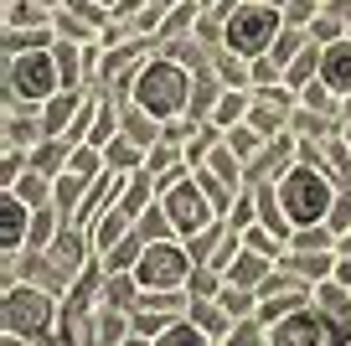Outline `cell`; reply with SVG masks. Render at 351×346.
Instances as JSON below:
<instances>
[{"label":"cell","instance_id":"cell-1","mask_svg":"<svg viewBox=\"0 0 351 346\" xmlns=\"http://www.w3.org/2000/svg\"><path fill=\"white\" fill-rule=\"evenodd\" d=\"M191 93H197V73H191L186 62H176L171 52H155L150 62L140 67L134 88H130V98L145 114H155V119H181V114H191Z\"/></svg>","mask_w":351,"mask_h":346},{"label":"cell","instance_id":"cell-2","mask_svg":"<svg viewBox=\"0 0 351 346\" xmlns=\"http://www.w3.org/2000/svg\"><path fill=\"white\" fill-rule=\"evenodd\" d=\"M57 321H62V295L57 290H42V284H5V295H0V325H5V336H26V341H42V336L57 331Z\"/></svg>","mask_w":351,"mask_h":346},{"label":"cell","instance_id":"cell-3","mask_svg":"<svg viewBox=\"0 0 351 346\" xmlns=\"http://www.w3.org/2000/svg\"><path fill=\"white\" fill-rule=\"evenodd\" d=\"M0 78H5V98H11V104H32V108H42L47 98L62 93V73H57L52 47H42V52L0 57Z\"/></svg>","mask_w":351,"mask_h":346},{"label":"cell","instance_id":"cell-4","mask_svg":"<svg viewBox=\"0 0 351 346\" xmlns=\"http://www.w3.org/2000/svg\"><path fill=\"white\" fill-rule=\"evenodd\" d=\"M279 32H285V11L279 5H258V0H238L228 11V21H222V47L238 57H263L269 47L279 42Z\"/></svg>","mask_w":351,"mask_h":346},{"label":"cell","instance_id":"cell-5","mask_svg":"<svg viewBox=\"0 0 351 346\" xmlns=\"http://www.w3.org/2000/svg\"><path fill=\"white\" fill-rule=\"evenodd\" d=\"M336 192H341V186L326 176V165H305V161H300L295 171L279 181V202H285V212H289V222H295V227L326 222Z\"/></svg>","mask_w":351,"mask_h":346},{"label":"cell","instance_id":"cell-6","mask_svg":"<svg viewBox=\"0 0 351 346\" xmlns=\"http://www.w3.org/2000/svg\"><path fill=\"white\" fill-rule=\"evenodd\" d=\"M191 269H197V259H191L186 238H160V243H145V259L134 264V274H140L145 290H186Z\"/></svg>","mask_w":351,"mask_h":346},{"label":"cell","instance_id":"cell-7","mask_svg":"<svg viewBox=\"0 0 351 346\" xmlns=\"http://www.w3.org/2000/svg\"><path fill=\"white\" fill-rule=\"evenodd\" d=\"M160 202H165V212H171V222H176V233H181V238H197L202 227L222 222V212L212 207V196L202 192L197 176H186V181H176L171 192H160Z\"/></svg>","mask_w":351,"mask_h":346},{"label":"cell","instance_id":"cell-8","mask_svg":"<svg viewBox=\"0 0 351 346\" xmlns=\"http://www.w3.org/2000/svg\"><path fill=\"white\" fill-rule=\"evenodd\" d=\"M295 165H300V135L285 130V135H274V140L248 161V186H279Z\"/></svg>","mask_w":351,"mask_h":346},{"label":"cell","instance_id":"cell-9","mask_svg":"<svg viewBox=\"0 0 351 346\" xmlns=\"http://www.w3.org/2000/svg\"><path fill=\"white\" fill-rule=\"evenodd\" d=\"M330 331H336V325H330L326 315L315 310V300H310V305H300V310H289L285 321L269 325V341L274 346H326Z\"/></svg>","mask_w":351,"mask_h":346},{"label":"cell","instance_id":"cell-10","mask_svg":"<svg viewBox=\"0 0 351 346\" xmlns=\"http://www.w3.org/2000/svg\"><path fill=\"white\" fill-rule=\"evenodd\" d=\"M47 253H52V264L67 274V284H73L77 274L93 264V233L77 227V222H62V227H57V238L47 243Z\"/></svg>","mask_w":351,"mask_h":346},{"label":"cell","instance_id":"cell-11","mask_svg":"<svg viewBox=\"0 0 351 346\" xmlns=\"http://www.w3.org/2000/svg\"><path fill=\"white\" fill-rule=\"evenodd\" d=\"M0 135H5V145H21V150H36L42 140H52V135H47L42 108L11 104V98H5V124H0Z\"/></svg>","mask_w":351,"mask_h":346},{"label":"cell","instance_id":"cell-12","mask_svg":"<svg viewBox=\"0 0 351 346\" xmlns=\"http://www.w3.org/2000/svg\"><path fill=\"white\" fill-rule=\"evenodd\" d=\"M32 212L36 207H26L16 192H0V253H5V259L26 249V238H32Z\"/></svg>","mask_w":351,"mask_h":346},{"label":"cell","instance_id":"cell-13","mask_svg":"<svg viewBox=\"0 0 351 346\" xmlns=\"http://www.w3.org/2000/svg\"><path fill=\"white\" fill-rule=\"evenodd\" d=\"M320 83L336 98L351 93V36H341V42H330L326 52H320Z\"/></svg>","mask_w":351,"mask_h":346},{"label":"cell","instance_id":"cell-14","mask_svg":"<svg viewBox=\"0 0 351 346\" xmlns=\"http://www.w3.org/2000/svg\"><path fill=\"white\" fill-rule=\"evenodd\" d=\"M88 233H93V253H109V249H119V243L134 233V217L124 212L119 202H114L109 212H99V222L88 227Z\"/></svg>","mask_w":351,"mask_h":346},{"label":"cell","instance_id":"cell-15","mask_svg":"<svg viewBox=\"0 0 351 346\" xmlns=\"http://www.w3.org/2000/svg\"><path fill=\"white\" fill-rule=\"evenodd\" d=\"M155 202H160V181H155V171H150V165H140V171H134L130 176V186H124V196H119V207H124V212H130L134 217V222H140V217L145 212H150V207Z\"/></svg>","mask_w":351,"mask_h":346},{"label":"cell","instance_id":"cell-16","mask_svg":"<svg viewBox=\"0 0 351 346\" xmlns=\"http://www.w3.org/2000/svg\"><path fill=\"white\" fill-rule=\"evenodd\" d=\"M52 57H57V73H62V88L88 93V57H83V42L57 36V42H52Z\"/></svg>","mask_w":351,"mask_h":346},{"label":"cell","instance_id":"cell-17","mask_svg":"<svg viewBox=\"0 0 351 346\" xmlns=\"http://www.w3.org/2000/svg\"><path fill=\"white\" fill-rule=\"evenodd\" d=\"M315 310L326 315V321L336 325V331H341V325H351V290L336 279V274L315 284Z\"/></svg>","mask_w":351,"mask_h":346},{"label":"cell","instance_id":"cell-18","mask_svg":"<svg viewBox=\"0 0 351 346\" xmlns=\"http://www.w3.org/2000/svg\"><path fill=\"white\" fill-rule=\"evenodd\" d=\"M83 104H88V93H77V88H62L57 98H47V104H42L47 135H67V130H73V119L83 114Z\"/></svg>","mask_w":351,"mask_h":346},{"label":"cell","instance_id":"cell-19","mask_svg":"<svg viewBox=\"0 0 351 346\" xmlns=\"http://www.w3.org/2000/svg\"><path fill=\"white\" fill-rule=\"evenodd\" d=\"M140 300H145V284H140V274H109L104 269V300L99 305H114V310H140Z\"/></svg>","mask_w":351,"mask_h":346},{"label":"cell","instance_id":"cell-20","mask_svg":"<svg viewBox=\"0 0 351 346\" xmlns=\"http://www.w3.org/2000/svg\"><path fill=\"white\" fill-rule=\"evenodd\" d=\"M279 269L300 274L305 284H320V279H330V274H336V253H300V249H285Z\"/></svg>","mask_w":351,"mask_h":346},{"label":"cell","instance_id":"cell-21","mask_svg":"<svg viewBox=\"0 0 351 346\" xmlns=\"http://www.w3.org/2000/svg\"><path fill=\"white\" fill-rule=\"evenodd\" d=\"M197 21H202V5L197 0H176L171 11H165V21H160V32H155V42H181V36H197Z\"/></svg>","mask_w":351,"mask_h":346},{"label":"cell","instance_id":"cell-22","mask_svg":"<svg viewBox=\"0 0 351 346\" xmlns=\"http://www.w3.org/2000/svg\"><path fill=\"white\" fill-rule=\"evenodd\" d=\"M57 42V26H5L0 36V57H16V52H42V47Z\"/></svg>","mask_w":351,"mask_h":346},{"label":"cell","instance_id":"cell-23","mask_svg":"<svg viewBox=\"0 0 351 346\" xmlns=\"http://www.w3.org/2000/svg\"><path fill=\"white\" fill-rule=\"evenodd\" d=\"M130 310H114V305H99L93 310V346H124L130 341Z\"/></svg>","mask_w":351,"mask_h":346},{"label":"cell","instance_id":"cell-24","mask_svg":"<svg viewBox=\"0 0 351 346\" xmlns=\"http://www.w3.org/2000/svg\"><path fill=\"white\" fill-rule=\"evenodd\" d=\"M248 108H253V88H222L217 108H212V119L217 130H232V124H248Z\"/></svg>","mask_w":351,"mask_h":346},{"label":"cell","instance_id":"cell-25","mask_svg":"<svg viewBox=\"0 0 351 346\" xmlns=\"http://www.w3.org/2000/svg\"><path fill=\"white\" fill-rule=\"evenodd\" d=\"M274 274V259H263V253H253L248 243H243V253L232 259V269H228V284H243V290H258L263 279Z\"/></svg>","mask_w":351,"mask_h":346},{"label":"cell","instance_id":"cell-26","mask_svg":"<svg viewBox=\"0 0 351 346\" xmlns=\"http://www.w3.org/2000/svg\"><path fill=\"white\" fill-rule=\"evenodd\" d=\"M88 176H77V171H62L57 176V186H52V202H57V212H62V222H73L77 217V207H83V196H88Z\"/></svg>","mask_w":351,"mask_h":346},{"label":"cell","instance_id":"cell-27","mask_svg":"<svg viewBox=\"0 0 351 346\" xmlns=\"http://www.w3.org/2000/svg\"><path fill=\"white\" fill-rule=\"evenodd\" d=\"M207 57H212V67H217V78L228 88H253V62L248 57L228 52V47H207Z\"/></svg>","mask_w":351,"mask_h":346},{"label":"cell","instance_id":"cell-28","mask_svg":"<svg viewBox=\"0 0 351 346\" xmlns=\"http://www.w3.org/2000/svg\"><path fill=\"white\" fill-rule=\"evenodd\" d=\"M67 161H73V145H67L62 135H52V140H42V145L32 150V171L52 176V181H57V176L67 171Z\"/></svg>","mask_w":351,"mask_h":346},{"label":"cell","instance_id":"cell-29","mask_svg":"<svg viewBox=\"0 0 351 346\" xmlns=\"http://www.w3.org/2000/svg\"><path fill=\"white\" fill-rule=\"evenodd\" d=\"M186 315H191V321H197V325H202V331H207L217 346L228 341V331H232V315L222 310V300H191V310H186Z\"/></svg>","mask_w":351,"mask_h":346},{"label":"cell","instance_id":"cell-30","mask_svg":"<svg viewBox=\"0 0 351 346\" xmlns=\"http://www.w3.org/2000/svg\"><path fill=\"white\" fill-rule=\"evenodd\" d=\"M155 346H217V341H212V336L202 331L191 315H176V321L165 325L160 336H155Z\"/></svg>","mask_w":351,"mask_h":346},{"label":"cell","instance_id":"cell-31","mask_svg":"<svg viewBox=\"0 0 351 346\" xmlns=\"http://www.w3.org/2000/svg\"><path fill=\"white\" fill-rule=\"evenodd\" d=\"M315 300V290H285V295H269V300H258V321L263 325H274V321H285L289 310H300V305H310Z\"/></svg>","mask_w":351,"mask_h":346},{"label":"cell","instance_id":"cell-32","mask_svg":"<svg viewBox=\"0 0 351 346\" xmlns=\"http://www.w3.org/2000/svg\"><path fill=\"white\" fill-rule=\"evenodd\" d=\"M320 52H326V47H320V42H310L305 52H300L295 62L285 67V83L295 88V93H300V88H310V83H315V78H320Z\"/></svg>","mask_w":351,"mask_h":346},{"label":"cell","instance_id":"cell-33","mask_svg":"<svg viewBox=\"0 0 351 346\" xmlns=\"http://www.w3.org/2000/svg\"><path fill=\"white\" fill-rule=\"evenodd\" d=\"M104 161H109V171H124V176H134L145 165V150L130 140V135H119V140H109L104 145Z\"/></svg>","mask_w":351,"mask_h":346},{"label":"cell","instance_id":"cell-34","mask_svg":"<svg viewBox=\"0 0 351 346\" xmlns=\"http://www.w3.org/2000/svg\"><path fill=\"white\" fill-rule=\"evenodd\" d=\"M99 259H104V269H109V274H130V269H134V264H140V259H145V238H140V227H134V233H130V238H124V243H119V249H109V253H99Z\"/></svg>","mask_w":351,"mask_h":346},{"label":"cell","instance_id":"cell-35","mask_svg":"<svg viewBox=\"0 0 351 346\" xmlns=\"http://www.w3.org/2000/svg\"><path fill=\"white\" fill-rule=\"evenodd\" d=\"M5 26H52V5H42V0H5Z\"/></svg>","mask_w":351,"mask_h":346},{"label":"cell","instance_id":"cell-36","mask_svg":"<svg viewBox=\"0 0 351 346\" xmlns=\"http://www.w3.org/2000/svg\"><path fill=\"white\" fill-rule=\"evenodd\" d=\"M289 249H300V253H336V233H330V222H315V227H295Z\"/></svg>","mask_w":351,"mask_h":346},{"label":"cell","instance_id":"cell-37","mask_svg":"<svg viewBox=\"0 0 351 346\" xmlns=\"http://www.w3.org/2000/svg\"><path fill=\"white\" fill-rule=\"evenodd\" d=\"M222 284H228V274H217L212 264H197V269H191V279H186V295H191V300H217Z\"/></svg>","mask_w":351,"mask_h":346},{"label":"cell","instance_id":"cell-38","mask_svg":"<svg viewBox=\"0 0 351 346\" xmlns=\"http://www.w3.org/2000/svg\"><path fill=\"white\" fill-rule=\"evenodd\" d=\"M305 47H310V32H305V26H285V32H279V42L269 47V57H274L279 67H289Z\"/></svg>","mask_w":351,"mask_h":346},{"label":"cell","instance_id":"cell-39","mask_svg":"<svg viewBox=\"0 0 351 346\" xmlns=\"http://www.w3.org/2000/svg\"><path fill=\"white\" fill-rule=\"evenodd\" d=\"M52 186H57V181H52V176H42V171H26V176H21V181H16V186H11V192H16V196H21V202H26V207H47V202H52Z\"/></svg>","mask_w":351,"mask_h":346},{"label":"cell","instance_id":"cell-40","mask_svg":"<svg viewBox=\"0 0 351 346\" xmlns=\"http://www.w3.org/2000/svg\"><path fill=\"white\" fill-rule=\"evenodd\" d=\"M222 346H274V341H269V325H263L258 315H243V321H232V331H228Z\"/></svg>","mask_w":351,"mask_h":346},{"label":"cell","instance_id":"cell-41","mask_svg":"<svg viewBox=\"0 0 351 346\" xmlns=\"http://www.w3.org/2000/svg\"><path fill=\"white\" fill-rule=\"evenodd\" d=\"M326 176L336 186H351V145L341 140V135H336V140H326Z\"/></svg>","mask_w":351,"mask_h":346},{"label":"cell","instance_id":"cell-42","mask_svg":"<svg viewBox=\"0 0 351 346\" xmlns=\"http://www.w3.org/2000/svg\"><path fill=\"white\" fill-rule=\"evenodd\" d=\"M222 310L232 315V321H243V315H258V290H243V284H222Z\"/></svg>","mask_w":351,"mask_h":346},{"label":"cell","instance_id":"cell-43","mask_svg":"<svg viewBox=\"0 0 351 346\" xmlns=\"http://www.w3.org/2000/svg\"><path fill=\"white\" fill-rule=\"evenodd\" d=\"M32 171V150H21V145H5V155H0V192H11L21 176Z\"/></svg>","mask_w":351,"mask_h":346},{"label":"cell","instance_id":"cell-44","mask_svg":"<svg viewBox=\"0 0 351 346\" xmlns=\"http://www.w3.org/2000/svg\"><path fill=\"white\" fill-rule=\"evenodd\" d=\"M222 135H228V145H232V155H238V161H243V165H248V161H253V155H258V150H263V145H269V140H263V135H258V130H253V124H232V130H222Z\"/></svg>","mask_w":351,"mask_h":346},{"label":"cell","instance_id":"cell-45","mask_svg":"<svg viewBox=\"0 0 351 346\" xmlns=\"http://www.w3.org/2000/svg\"><path fill=\"white\" fill-rule=\"evenodd\" d=\"M228 222L238 227V233H243V227H253V222H258V192H253V186H243V192H238V202L228 207Z\"/></svg>","mask_w":351,"mask_h":346},{"label":"cell","instance_id":"cell-46","mask_svg":"<svg viewBox=\"0 0 351 346\" xmlns=\"http://www.w3.org/2000/svg\"><path fill=\"white\" fill-rule=\"evenodd\" d=\"M171 321H176V315H165V310H150V305L130 310V325H134V336H150V341H155V336H160Z\"/></svg>","mask_w":351,"mask_h":346},{"label":"cell","instance_id":"cell-47","mask_svg":"<svg viewBox=\"0 0 351 346\" xmlns=\"http://www.w3.org/2000/svg\"><path fill=\"white\" fill-rule=\"evenodd\" d=\"M346 26L351 21H341V16H330V11H320L315 21H310V42H320V47H330V42H341L346 36Z\"/></svg>","mask_w":351,"mask_h":346},{"label":"cell","instance_id":"cell-48","mask_svg":"<svg viewBox=\"0 0 351 346\" xmlns=\"http://www.w3.org/2000/svg\"><path fill=\"white\" fill-rule=\"evenodd\" d=\"M279 11H285V26H305V32H310V21L326 11V0H285Z\"/></svg>","mask_w":351,"mask_h":346},{"label":"cell","instance_id":"cell-49","mask_svg":"<svg viewBox=\"0 0 351 346\" xmlns=\"http://www.w3.org/2000/svg\"><path fill=\"white\" fill-rule=\"evenodd\" d=\"M326 222H330V233H336V238H341V233H351V186H341V192H336Z\"/></svg>","mask_w":351,"mask_h":346},{"label":"cell","instance_id":"cell-50","mask_svg":"<svg viewBox=\"0 0 351 346\" xmlns=\"http://www.w3.org/2000/svg\"><path fill=\"white\" fill-rule=\"evenodd\" d=\"M274 83H285V67H279L269 52L253 57V88H274Z\"/></svg>","mask_w":351,"mask_h":346},{"label":"cell","instance_id":"cell-51","mask_svg":"<svg viewBox=\"0 0 351 346\" xmlns=\"http://www.w3.org/2000/svg\"><path fill=\"white\" fill-rule=\"evenodd\" d=\"M150 0H114V21H130V16H140Z\"/></svg>","mask_w":351,"mask_h":346},{"label":"cell","instance_id":"cell-52","mask_svg":"<svg viewBox=\"0 0 351 346\" xmlns=\"http://www.w3.org/2000/svg\"><path fill=\"white\" fill-rule=\"evenodd\" d=\"M336 279L351 290V253H336Z\"/></svg>","mask_w":351,"mask_h":346},{"label":"cell","instance_id":"cell-53","mask_svg":"<svg viewBox=\"0 0 351 346\" xmlns=\"http://www.w3.org/2000/svg\"><path fill=\"white\" fill-rule=\"evenodd\" d=\"M326 346H351V325H341V331H330Z\"/></svg>","mask_w":351,"mask_h":346},{"label":"cell","instance_id":"cell-54","mask_svg":"<svg viewBox=\"0 0 351 346\" xmlns=\"http://www.w3.org/2000/svg\"><path fill=\"white\" fill-rule=\"evenodd\" d=\"M0 346H36V341H26V336H5Z\"/></svg>","mask_w":351,"mask_h":346},{"label":"cell","instance_id":"cell-55","mask_svg":"<svg viewBox=\"0 0 351 346\" xmlns=\"http://www.w3.org/2000/svg\"><path fill=\"white\" fill-rule=\"evenodd\" d=\"M124 346H155V341H150V336H134V331H130V341H124Z\"/></svg>","mask_w":351,"mask_h":346},{"label":"cell","instance_id":"cell-56","mask_svg":"<svg viewBox=\"0 0 351 346\" xmlns=\"http://www.w3.org/2000/svg\"><path fill=\"white\" fill-rule=\"evenodd\" d=\"M341 114H346V119H351V93H346V98H341Z\"/></svg>","mask_w":351,"mask_h":346},{"label":"cell","instance_id":"cell-57","mask_svg":"<svg viewBox=\"0 0 351 346\" xmlns=\"http://www.w3.org/2000/svg\"><path fill=\"white\" fill-rule=\"evenodd\" d=\"M341 140H346V145H351V119H346V130H341Z\"/></svg>","mask_w":351,"mask_h":346},{"label":"cell","instance_id":"cell-58","mask_svg":"<svg viewBox=\"0 0 351 346\" xmlns=\"http://www.w3.org/2000/svg\"><path fill=\"white\" fill-rule=\"evenodd\" d=\"M99 5H109V11H114V0H99Z\"/></svg>","mask_w":351,"mask_h":346},{"label":"cell","instance_id":"cell-59","mask_svg":"<svg viewBox=\"0 0 351 346\" xmlns=\"http://www.w3.org/2000/svg\"><path fill=\"white\" fill-rule=\"evenodd\" d=\"M346 36H351V26H346Z\"/></svg>","mask_w":351,"mask_h":346}]
</instances>
